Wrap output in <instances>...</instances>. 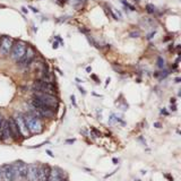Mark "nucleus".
Returning a JSON list of instances; mask_svg holds the SVG:
<instances>
[{
    "label": "nucleus",
    "mask_w": 181,
    "mask_h": 181,
    "mask_svg": "<svg viewBox=\"0 0 181 181\" xmlns=\"http://www.w3.org/2000/svg\"><path fill=\"white\" fill-rule=\"evenodd\" d=\"M33 88L36 92H42V93H47V94L50 95H56L57 94V89L56 87L53 86L52 83H48V82H44V80L39 79L36 80L34 85H33Z\"/></svg>",
    "instance_id": "obj_5"
},
{
    "label": "nucleus",
    "mask_w": 181,
    "mask_h": 181,
    "mask_svg": "<svg viewBox=\"0 0 181 181\" xmlns=\"http://www.w3.org/2000/svg\"><path fill=\"white\" fill-rule=\"evenodd\" d=\"M31 104L33 107V113L35 117L40 118V117H45V118H51V117L54 116V110L51 109V108H48L47 105H44L43 103L36 100L35 98H32L31 101Z\"/></svg>",
    "instance_id": "obj_1"
},
{
    "label": "nucleus",
    "mask_w": 181,
    "mask_h": 181,
    "mask_svg": "<svg viewBox=\"0 0 181 181\" xmlns=\"http://www.w3.org/2000/svg\"><path fill=\"white\" fill-rule=\"evenodd\" d=\"M24 119H25L26 127L30 133H32V134H39V133L42 131V123L38 117H35L32 113H27L26 116H24Z\"/></svg>",
    "instance_id": "obj_4"
},
{
    "label": "nucleus",
    "mask_w": 181,
    "mask_h": 181,
    "mask_svg": "<svg viewBox=\"0 0 181 181\" xmlns=\"http://www.w3.org/2000/svg\"><path fill=\"white\" fill-rule=\"evenodd\" d=\"M14 172V181H25L27 174V164L24 161H16L12 164Z\"/></svg>",
    "instance_id": "obj_3"
},
{
    "label": "nucleus",
    "mask_w": 181,
    "mask_h": 181,
    "mask_svg": "<svg viewBox=\"0 0 181 181\" xmlns=\"http://www.w3.org/2000/svg\"><path fill=\"white\" fill-rule=\"evenodd\" d=\"M63 181H66V180H63Z\"/></svg>",
    "instance_id": "obj_27"
},
{
    "label": "nucleus",
    "mask_w": 181,
    "mask_h": 181,
    "mask_svg": "<svg viewBox=\"0 0 181 181\" xmlns=\"http://www.w3.org/2000/svg\"><path fill=\"white\" fill-rule=\"evenodd\" d=\"M154 34H155V31H154V32H152L151 34H148V36H147V39H148V40H151L152 38L154 36Z\"/></svg>",
    "instance_id": "obj_20"
},
{
    "label": "nucleus",
    "mask_w": 181,
    "mask_h": 181,
    "mask_svg": "<svg viewBox=\"0 0 181 181\" xmlns=\"http://www.w3.org/2000/svg\"><path fill=\"white\" fill-rule=\"evenodd\" d=\"M13 45H14V40L10 36H3L0 41V54L3 57L8 56L12 51Z\"/></svg>",
    "instance_id": "obj_7"
},
{
    "label": "nucleus",
    "mask_w": 181,
    "mask_h": 181,
    "mask_svg": "<svg viewBox=\"0 0 181 181\" xmlns=\"http://www.w3.org/2000/svg\"><path fill=\"white\" fill-rule=\"evenodd\" d=\"M34 98L36 100H39L41 103H43L44 105H47L48 108H51L56 110L58 108V98L54 96V95H50V94H47V93H42V92H36L34 91Z\"/></svg>",
    "instance_id": "obj_2"
},
{
    "label": "nucleus",
    "mask_w": 181,
    "mask_h": 181,
    "mask_svg": "<svg viewBox=\"0 0 181 181\" xmlns=\"http://www.w3.org/2000/svg\"><path fill=\"white\" fill-rule=\"evenodd\" d=\"M27 45L25 42L23 41H17L15 44L13 45L12 51H10V56H12V59L15 60L16 63H18L19 60L22 59L26 52Z\"/></svg>",
    "instance_id": "obj_6"
},
{
    "label": "nucleus",
    "mask_w": 181,
    "mask_h": 181,
    "mask_svg": "<svg viewBox=\"0 0 181 181\" xmlns=\"http://www.w3.org/2000/svg\"><path fill=\"white\" fill-rule=\"evenodd\" d=\"M22 10H23V13H25V14H26V13H28V10H27L26 7H22Z\"/></svg>",
    "instance_id": "obj_21"
},
{
    "label": "nucleus",
    "mask_w": 181,
    "mask_h": 181,
    "mask_svg": "<svg viewBox=\"0 0 181 181\" xmlns=\"http://www.w3.org/2000/svg\"><path fill=\"white\" fill-rule=\"evenodd\" d=\"M38 175H39V166L36 165V164H30V165H27L26 180L38 181Z\"/></svg>",
    "instance_id": "obj_11"
},
{
    "label": "nucleus",
    "mask_w": 181,
    "mask_h": 181,
    "mask_svg": "<svg viewBox=\"0 0 181 181\" xmlns=\"http://www.w3.org/2000/svg\"><path fill=\"white\" fill-rule=\"evenodd\" d=\"M164 66H165V63H164V59L162 57H158V68H164Z\"/></svg>",
    "instance_id": "obj_17"
},
{
    "label": "nucleus",
    "mask_w": 181,
    "mask_h": 181,
    "mask_svg": "<svg viewBox=\"0 0 181 181\" xmlns=\"http://www.w3.org/2000/svg\"><path fill=\"white\" fill-rule=\"evenodd\" d=\"M8 126H9V130H10V134H12V137H15V138H18L21 136V133L18 130L17 125H16L14 118H9L8 120Z\"/></svg>",
    "instance_id": "obj_15"
},
{
    "label": "nucleus",
    "mask_w": 181,
    "mask_h": 181,
    "mask_svg": "<svg viewBox=\"0 0 181 181\" xmlns=\"http://www.w3.org/2000/svg\"><path fill=\"white\" fill-rule=\"evenodd\" d=\"M1 174H3V181H14L12 164H5L1 166Z\"/></svg>",
    "instance_id": "obj_12"
},
{
    "label": "nucleus",
    "mask_w": 181,
    "mask_h": 181,
    "mask_svg": "<svg viewBox=\"0 0 181 181\" xmlns=\"http://www.w3.org/2000/svg\"><path fill=\"white\" fill-rule=\"evenodd\" d=\"M129 35H130V38H138V36L140 35V33L139 32H131Z\"/></svg>",
    "instance_id": "obj_19"
},
{
    "label": "nucleus",
    "mask_w": 181,
    "mask_h": 181,
    "mask_svg": "<svg viewBox=\"0 0 181 181\" xmlns=\"http://www.w3.org/2000/svg\"><path fill=\"white\" fill-rule=\"evenodd\" d=\"M34 58H35V52H34V50H33L31 47H27L26 52H25L24 57L17 63L19 65V67H27V66L34 60Z\"/></svg>",
    "instance_id": "obj_9"
},
{
    "label": "nucleus",
    "mask_w": 181,
    "mask_h": 181,
    "mask_svg": "<svg viewBox=\"0 0 181 181\" xmlns=\"http://www.w3.org/2000/svg\"><path fill=\"white\" fill-rule=\"evenodd\" d=\"M14 120H15L16 125H17V128L19 133H21V136L23 137H27L30 131L26 127V122H25V119H24V114L23 113H16L15 117H14Z\"/></svg>",
    "instance_id": "obj_8"
},
{
    "label": "nucleus",
    "mask_w": 181,
    "mask_h": 181,
    "mask_svg": "<svg viewBox=\"0 0 181 181\" xmlns=\"http://www.w3.org/2000/svg\"><path fill=\"white\" fill-rule=\"evenodd\" d=\"M146 9H147V12H148L149 14H154V13L156 12V7H155L154 5H152V3H147V5H146Z\"/></svg>",
    "instance_id": "obj_16"
},
{
    "label": "nucleus",
    "mask_w": 181,
    "mask_h": 181,
    "mask_svg": "<svg viewBox=\"0 0 181 181\" xmlns=\"http://www.w3.org/2000/svg\"><path fill=\"white\" fill-rule=\"evenodd\" d=\"M121 3H123V5H125L126 7H128V8L130 9L131 12H134V10H136V9H135V7L133 6V5H130V3H128V1H126V0H121Z\"/></svg>",
    "instance_id": "obj_18"
},
{
    "label": "nucleus",
    "mask_w": 181,
    "mask_h": 181,
    "mask_svg": "<svg viewBox=\"0 0 181 181\" xmlns=\"http://www.w3.org/2000/svg\"><path fill=\"white\" fill-rule=\"evenodd\" d=\"M51 168L48 164H42L39 166V175H38V181H48L49 175H50Z\"/></svg>",
    "instance_id": "obj_13"
},
{
    "label": "nucleus",
    "mask_w": 181,
    "mask_h": 181,
    "mask_svg": "<svg viewBox=\"0 0 181 181\" xmlns=\"http://www.w3.org/2000/svg\"><path fill=\"white\" fill-rule=\"evenodd\" d=\"M66 178V174L63 172V170L60 168H51V171H50V175H49V179L48 181H63Z\"/></svg>",
    "instance_id": "obj_10"
},
{
    "label": "nucleus",
    "mask_w": 181,
    "mask_h": 181,
    "mask_svg": "<svg viewBox=\"0 0 181 181\" xmlns=\"http://www.w3.org/2000/svg\"><path fill=\"white\" fill-rule=\"evenodd\" d=\"M0 137L3 138V140L8 139L12 137V134H10V130H9V126H8V121L3 119V123L0 126Z\"/></svg>",
    "instance_id": "obj_14"
},
{
    "label": "nucleus",
    "mask_w": 181,
    "mask_h": 181,
    "mask_svg": "<svg viewBox=\"0 0 181 181\" xmlns=\"http://www.w3.org/2000/svg\"><path fill=\"white\" fill-rule=\"evenodd\" d=\"M3 116H1V114H0V126H1V123H3Z\"/></svg>",
    "instance_id": "obj_25"
},
{
    "label": "nucleus",
    "mask_w": 181,
    "mask_h": 181,
    "mask_svg": "<svg viewBox=\"0 0 181 181\" xmlns=\"http://www.w3.org/2000/svg\"><path fill=\"white\" fill-rule=\"evenodd\" d=\"M0 181H3V174H1V168H0Z\"/></svg>",
    "instance_id": "obj_26"
},
{
    "label": "nucleus",
    "mask_w": 181,
    "mask_h": 181,
    "mask_svg": "<svg viewBox=\"0 0 181 181\" xmlns=\"http://www.w3.org/2000/svg\"><path fill=\"white\" fill-rule=\"evenodd\" d=\"M52 47H53V49H57V48H58V42H53V45H52Z\"/></svg>",
    "instance_id": "obj_23"
},
{
    "label": "nucleus",
    "mask_w": 181,
    "mask_h": 181,
    "mask_svg": "<svg viewBox=\"0 0 181 181\" xmlns=\"http://www.w3.org/2000/svg\"><path fill=\"white\" fill-rule=\"evenodd\" d=\"M30 9H32V12H34V13H38V12H39V10H38L36 8H34V7H30Z\"/></svg>",
    "instance_id": "obj_22"
},
{
    "label": "nucleus",
    "mask_w": 181,
    "mask_h": 181,
    "mask_svg": "<svg viewBox=\"0 0 181 181\" xmlns=\"http://www.w3.org/2000/svg\"><path fill=\"white\" fill-rule=\"evenodd\" d=\"M71 101H73V103L76 105V102H75V96H74V95H71Z\"/></svg>",
    "instance_id": "obj_24"
}]
</instances>
